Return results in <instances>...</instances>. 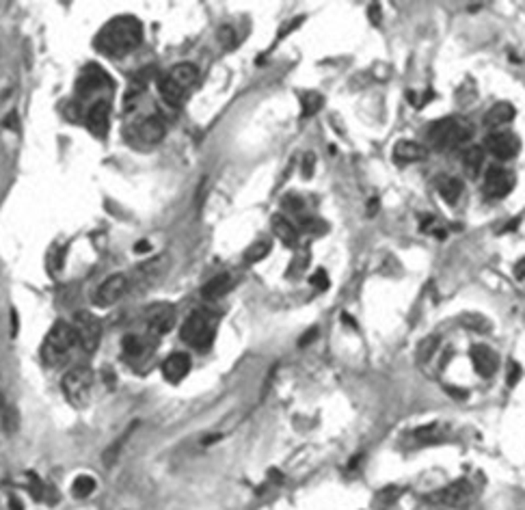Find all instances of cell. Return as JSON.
Returning a JSON list of instances; mask_svg holds the SVG:
<instances>
[{"label":"cell","instance_id":"cell-19","mask_svg":"<svg viewBox=\"0 0 525 510\" xmlns=\"http://www.w3.org/2000/svg\"><path fill=\"white\" fill-rule=\"evenodd\" d=\"M169 78L178 85V87H182L184 91H188L195 83H197V78H199V70L193 65V63H180V65H175L173 70L169 72Z\"/></svg>","mask_w":525,"mask_h":510},{"label":"cell","instance_id":"cell-15","mask_svg":"<svg viewBox=\"0 0 525 510\" xmlns=\"http://www.w3.org/2000/svg\"><path fill=\"white\" fill-rule=\"evenodd\" d=\"M471 359H473V365L478 370L480 377H493V374L497 372V355L488 348V346H476L471 351Z\"/></svg>","mask_w":525,"mask_h":510},{"label":"cell","instance_id":"cell-25","mask_svg":"<svg viewBox=\"0 0 525 510\" xmlns=\"http://www.w3.org/2000/svg\"><path fill=\"white\" fill-rule=\"evenodd\" d=\"M484 164V150L473 145L465 152V158H463V166H465V174L469 180H476L480 176V169Z\"/></svg>","mask_w":525,"mask_h":510},{"label":"cell","instance_id":"cell-32","mask_svg":"<svg viewBox=\"0 0 525 510\" xmlns=\"http://www.w3.org/2000/svg\"><path fill=\"white\" fill-rule=\"evenodd\" d=\"M435 346H437V339H433V337H428L426 342L419 346V359H426V357H430L433 355V351H435Z\"/></svg>","mask_w":525,"mask_h":510},{"label":"cell","instance_id":"cell-6","mask_svg":"<svg viewBox=\"0 0 525 510\" xmlns=\"http://www.w3.org/2000/svg\"><path fill=\"white\" fill-rule=\"evenodd\" d=\"M74 333H76V342L87 351L93 353L99 346V339H102V322L89 314V312H78L74 318Z\"/></svg>","mask_w":525,"mask_h":510},{"label":"cell","instance_id":"cell-26","mask_svg":"<svg viewBox=\"0 0 525 510\" xmlns=\"http://www.w3.org/2000/svg\"><path fill=\"white\" fill-rule=\"evenodd\" d=\"M0 415H3V424H5V430L7 432H13L16 426H18V413L13 411V406L0 396Z\"/></svg>","mask_w":525,"mask_h":510},{"label":"cell","instance_id":"cell-24","mask_svg":"<svg viewBox=\"0 0 525 510\" xmlns=\"http://www.w3.org/2000/svg\"><path fill=\"white\" fill-rule=\"evenodd\" d=\"M158 89H160V95H162V99L167 102L169 107H180L182 102H184V97H186V91L182 87L175 85L169 76H164L160 80Z\"/></svg>","mask_w":525,"mask_h":510},{"label":"cell","instance_id":"cell-28","mask_svg":"<svg viewBox=\"0 0 525 510\" xmlns=\"http://www.w3.org/2000/svg\"><path fill=\"white\" fill-rule=\"evenodd\" d=\"M72 489H74L76 497H87L95 489V480L91 478V475H78V478L74 480V485H72Z\"/></svg>","mask_w":525,"mask_h":510},{"label":"cell","instance_id":"cell-22","mask_svg":"<svg viewBox=\"0 0 525 510\" xmlns=\"http://www.w3.org/2000/svg\"><path fill=\"white\" fill-rule=\"evenodd\" d=\"M231 288V277L227 273L223 275H217L215 279H210L203 288H201V296L205 300H217L221 296H225Z\"/></svg>","mask_w":525,"mask_h":510},{"label":"cell","instance_id":"cell-17","mask_svg":"<svg viewBox=\"0 0 525 510\" xmlns=\"http://www.w3.org/2000/svg\"><path fill=\"white\" fill-rule=\"evenodd\" d=\"M428 156V150L422 143H415V141H398L394 147V158L400 162H419Z\"/></svg>","mask_w":525,"mask_h":510},{"label":"cell","instance_id":"cell-30","mask_svg":"<svg viewBox=\"0 0 525 510\" xmlns=\"http://www.w3.org/2000/svg\"><path fill=\"white\" fill-rule=\"evenodd\" d=\"M309 284H311L313 288H318V290H327V288H329V277H327V273H325L322 268H318L316 273L311 275Z\"/></svg>","mask_w":525,"mask_h":510},{"label":"cell","instance_id":"cell-2","mask_svg":"<svg viewBox=\"0 0 525 510\" xmlns=\"http://www.w3.org/2000/svg\"><path fill=\"white\" fill-rule=\"evenodd\" d=\"M76 344V333L74 327L67 324L63 320H59L46 335L44 339V346H42V359L46 365L56 368L61 363H65V359L69 357Z\"/></svg>","mask_w":525,"mask_h":510},{"label":"cell","instance_id":"cell-11","mask_svg":"<svg viewBox=\"0 0 525 510\" xmlns=\"http://www.w3.org/2000/svg\"><path fill=\"white\" fill-rule=\"evenodd\" d=\"M126 288H128L126 275H111L107 281L97 288V292L93 296V303L97 305V308H111L113 303H117L121 298Z\"/></svg>","mask_w":525,"mask_h":510},{"label":"cell","instance_id":"cell-27","mask_svg":"<svg viewBox=\"0 0 525 510\" xmlns=\"http://www.w3.org/2000/svg\"><path fill=\"white\" fill-rule=\"evenodd\" d=\"M322 95L320 93H316V91H311V93H307V95H303V117H309V115H313V113H318L320 109H322Z\"/></svg>","mask_w":525,"mask_h":510},{"label":"cell","instance_id":"cell-38","mask_svg":"<svg viewBox=\"0 0 525 510\" xmlns=\"http://www.w3.org/2000/svg\"><path fill=\"white\" fill-rule=\"evenodd\" d=\"M514 275H517V279H523V277H525V257L517 264V268H514Z\"/></svg>","mask_w":525,"mask_h":510},{"label":"cell","instance_id":"cell-35","mask_svg":"<svg viewBox=\"0 0 525 510\" xmlns=\"http://www.w3.org/2000/svg\"><path fill=\"white\" fill-rule=\"evenodd\" d=\"M519 377H521V370H519V365H517V363H510V377H508V385H514V383L519 381Z\"/></svg>","mask_w":525,"mask_h":510},{"label":"cell","instance_id":"cell-29","mask_svg":"<svg viewBox=\"0 0 525 510\" xmlns=\"http://www.w3.org/2000/svg\"><path fill=\"white\" fill-rule=\"evenodd\" d=\"M268 251H270V245L268 243H255V245H251L249 249H247V253H244V260H247L249 264H255V262H260V260H264L266 255H268Z\"/></svg>","mask_w":525,"mask_h":510},{"label":"cell","instance_id":"cell-18","mask_svg":"<svg viewBox=\"0 0 525 510\" xmlns=\"http://www.w3.org/2000/svg\"><path fill=\"white\" fill-rule=\"evenodd\" d=\"M512 119H514L512 104H508V102H497V104H493L491 109H488V113L484 115L482 121H484L486 128H497V126H506Z\"/></svg>","mask_w":525,"mask_h":510},{"label":"cell","instance_id":"cell-1","mask_svg":"<svg viewBox=\"0 0 525 510\" xmlns=\"http://www.w3.org/2000/svg\"><path fill=\"white\" fill-rule=\"evenodd\" d=\"M143 40V26L132 16H121L111 20L104 26L97 37H95V48L109 56H123L138 48Z\"/></svg>","mask_w":525,"mask_h":510},{"label":"cell","instance_id":"cell-37","mask_svg":"<svg viewBox=\"0 0 525 510\" xmlns=\"http://www.w3.org/2000/svg\"><path fill=\"white\" fill-rule=\"evenodd\" d=\"M284 203H286V206H290V208H296V210L301 208V199H298L296 195H290Z\"/></svg>","mask_w":525,"mask_h":510},{"label":"cell","instance_id":"cell-12","mask_svg":"<svg viewBox=\"0 0 525 510\" xmlns=\"http://www.w3.org/2000/svg\"><path fill=\"white\" fill-rule=\"evenodd\" d=\"M519 147H521L519 139L510 132H497V134H491V137L486 139V150L491 152L495 158H502V160L517 156Z\"/></svg>","mask_w":525,"mask_h":510},{"label":"cell","instance_id":"cell-3","mask_svg":"<svg viewBox=\"0 0 525 510\" xmlns=\"http://www.w3.org/2000/svg\"><path fill=\"white\" fill-rule=\"evenodd\" d=\"M473 134L471 123L461 121V119H441L437 123L430 126L428 130V141L433 143L435 150L443 152V150H454L459 147L461 143L469 141Z\"/></svg>","mask_w":525,"mask_h":510},{"label":"cell","instance_id":"cell-7","mask_svg":"<svg viewBox=\"0 0 525 510\" xmlns=\"http://www.w3.org/2000/svg\"><path fill=\"white\" fill-rule=\"evenodd\" d=\"M167 134V126L162 121V117L158 115H150L145 119L138 121L132 130H128V139L132 143H147V145H154V143H160L164 139Z\"/></svg>","mask_w":525,"mask_h":510},{"label":"cell","instance_id":"cell-23","mask_svg":"<svg viewBox=\"0 0 525 510\" xmlns=\"http://www.w3.org/2000/svg\"><path fill=\"white\" fill-rule=\"evenodd\" d=\"M272 233H274L284 245H288V247H294V245H296V229H294V225H292L286 217H282V214L272 217Z\"/></svg>","mask_w":525,"mask_h":510},{"label":"cell","instance_id":"cell-4","mask_svg":"<svg viewBox=\"0 0 525 510\" xmlns=\"http://www.w3.org/2000/svg\"><path fill=\"white\" fill-rule=\"evenodd\" d=\"M93 387V372L89 368H74L63 377V394L74 406H85L89 402Z\"/></svg>","mask_w":525,"mask_h":510},{"label":"cell","instance_id":"cell-31","mask_svg":"<svg viewBox=\"0 0 525 510\" xmlns=\"http://www.w3.org/2000/svg\"><path fill=\"white\" fill-rule=\"evenodd\" d=\"M221 44H223L225 48H234V46H236V32H234L231 26L221 28Z\"/></svg>","mask_w":525,"mask_h":510},{"label":"cell","instance_id":"cell-8","mask_svg":"<svg viewBox=\"0 0 525 510\" xmlns=\"http://www.w3.org/2000/svg\"><path fill=\"white\" fill-rule=\"evenodd\" d=\"M430 499L441 504V506L463 508L465 504H469L473 499V487L467 480H457V482L443 487L441 491H437L435 495H430Z\"/></svg>","mask_w":525,"mask_h":510},{"label":"cell","instance_id":"cell-20","mask_svg":"<svg viewBox=\"0 0 525 510\" xmlns=\"http://www.w3.org/2000/svg\"><path fill=\"white\" fill-rule=\"evenodd\" d=\"M121 348H123V357L128 361H134V363L143 361L150 353L147 344L138 335H126L123 342H121Z\"/></svg>","mask_w":525,"mask_h":510},{"label":"cell","instance_id":"cell-33","mask_svg":"<svg viewBox=\"0 0 525 510\" xmlns=\"http://www.w3.org/2000/svg\"><path fill=\"white\" fill-rule=\"evenodd\" d=\"M313 154H305V158H303V178L305 180H309L311 178V174H313Z\"/></svg>","mask_w":525,"mask_h":510},{"label":"cell","instance_id":"cell-34","mask_svg":"<svg viewBox=\"0 0 525 510\" xmlns=\"http://www.w3.org/2000/svg\"><path fill=\"white\" fill-rule=\"evenodd\" d=\"M316 333H318V329L316 327H313V329H309L303 337H301V346H305V344H309V342H313V339H316Z\"/></svg>","mask_w":525,"mask_h":510},{"label":"cell","instance_id":"cell-16","mask_svg":"<svg viewBox=\"0 0 525 510\" xmlns=\"http://www.w3.org/2000/svg\"><path fill=\"white\" fill-rule=\"evenodd\" d=\"M104 83H107V72L102 70L97 65H89L87 70L83 72L80 80H78V93L80 95H91L95 89H99Z\"/></svg>","mask_w":525,"mask_h":510},{"label":"cell","instance_id":"cell-36","mask_svg":"<svg viewBox=\"0 0 525 510\" xmlns=\"http://www.w3.org/2000/svg\"><path fill=\"white\" fill-rule=\"evenodd\" d=\"M370 20H372L374 24L380 22V7H378V5H372V7H370Z\"/></svg>","mask_w":525,"mask_h":510},{"label":"cell","instance_id":"cell-21","mask_svg":"<svg viewBox=\"0 0 525 510\" xmlns=\"http://www.w3.org/2000/svg\"><path fill=\"white\" fill-rule=\"evenodd\" d=\"M437 188L443 197L445 203H457L463 195V182L459 178H449V176H439L437 178Z\"/></svg>","mask_w":525,"mask_h":510},{"label":"cell","instance_id":"cell-9","mask_svg":"<svg viewBox=\"0 0 525 510\" xmlns=\"http://www.w3.org/2000/svg\"><path fill=\"white\" fill-rule=\"evenodd\" d=\"M514 186V176L508 169L502 166H488V171L484 176V186L482 190L488 197H506Z\"/></svg>","mask_w":525,"mask_h":510},{"label":"cell","instance_id":"cell-14","mask_svg":"<svg viewBox=\"0 0 525 510\" xmlns=\"http://www.w3.org/2000/svg\"><path fill=\"white\" fill-rule=\"evenodd\" d=\"M191 357L186 353H175L171 357H167V361L162 363V374L169 383H180L186 374L191 372Z\"/></svg>","mask_w":525,"mask_h":510},{"label":"cell","instance_id":"cell-13","mask_svg":"<svg viewBox=\"0 0 525 510\" xmlns=\"http://www.w3.org/2000/svg\"><path fill=\"white\" fill-rule=\"evenodd\" d=\"M109 121H111V104L104 99L95 102L87 113V128L95 134V137H107Z\"/></svg>","mask_w":525,"mask_h":510},{"label":"cell","instance_id":"cell-5","mask_svg":"<svg viewBox=\"0 0 525 510\" xmlns=\"http://www.w3.org/2000/svg\"><path fill=\"white\" fill-rule=\"evenodd\" d=\"M215 320L210 318L203 312H195L193 316H188V320L182 324V339L186 344L195 346V348H207L215 339Z\"/></svg>","mask_w":525,"mask_h":510},{"label":"cell","instance_id":"cell-10","mask_svg":"<svg viewBox=\"0 0 525 510\" xmlns=\"http://www.w3.org/2000/svg\"><path fill=\"white\" fill-rule=\"evenodd\" d=\"M145 316H147V329H150L152 335H164L175 324V310H173V305H169V303L152 305Z\"/></svg>","mask_w":525,"mask_h":510}]
</instances>
